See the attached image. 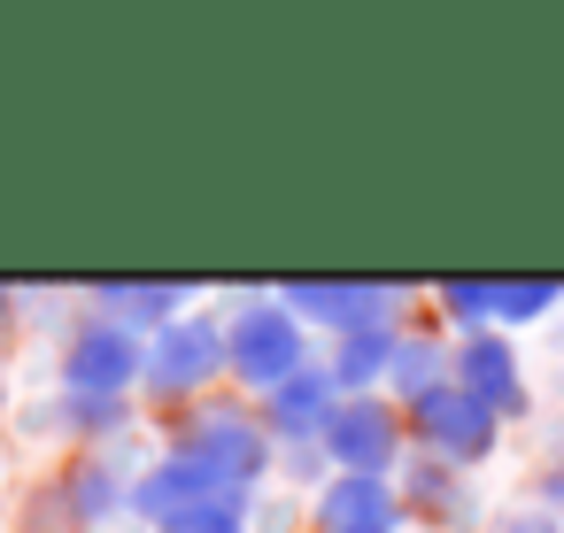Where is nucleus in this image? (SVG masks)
<instances>
[{
  "mask_svg": "<svg viewBox=\"0 0 564 533\" xmlns=\"http://www.w3.org/2000/svg\"><path fill=\"white\" fill-rule=\"evenodd\" d=\"M225 371L240 387H256V394L286 387L302 371V317L286 302H240L225 317Z\"/></svg>",
  "mask_w": 564,
  "mask_h": 533,
  "instance_id": "nucleus-1",
  "label": "nucleus"
},
{
  "mask_svg": "<svg viewBox=\"0 0 564 533\" xmlns=\"http://www.w3.org/2000/svg\"><path fill=\"white\" fill-rule=\"evenodd\" d=\"M178 456H194L209 479H225V487H256L263 479V464H271V440H263V417H248V410H232V402H202L186 425H178Z\"/></svg>",
  "mask_w": 564,
  "mask_h": 533,
  "instance_id": "nucleus-2",
  "label": "nucleus"
},
{
  "mask_svg": "<svg viewBox=\"0 0 564 533\" xmlns=\"http://www.w3.org/2000/svg\"><path fill=\"white\" fill-rule=\"evenodd\" d=\"M495 410H479L456 379H441L433 394H417L410 402V433H417V448L433 456V464H448V471H464V464H479L487 448H495Z\"/></svg>",
  "mask_w": 564,
  "mask_h": 533,
  "instance_id": "nucleus-3",
  "label": "nucleus"
},
{
  "mask_svg": "<svg viewBox=\"0 0 564 533\" xmlns=\"http://www.w3.org/2000/svg\"><path fill=\"white\" fill-rule=\"evenodd\" d=\"M148 371V348L140 333L109 325V317H86L70 340H63V387L70 394H101V402H124V387Z\"/></svg>",
  "mask_w": 564,
  "mask_h": 533,
  "instance_id": "nucleus-4",
  "label": "nucleus"
},
{
  "mask_svg": "<svg viewBox=\"0 0 564 533\" xmlns=\"http://www.w3.org/2000/svg\"><path fill=\"white\" fill-rule=\"evenodd\" d=\"M217 371H225V325H217V317H178V325L155 333L140 379H148L163 402H178V394H202Z\"/></svg>",
  "mask_w": 564,
  "mask_h": 533,
  "instance_id": "nucleus-5",
  "label": "nucleus"
},
{
  "mask_svg": "<svg viewBox=\"0 0 564 533\" xmlns=\"http://www.w3.org/2000/svg\"><path fill=\"white\" fill-rule=\"evenodd\" d=\"M325 456L356 479H387L394 456H402V417L379 402V394H340L333 425H325Z\"/></svg>",
  "mask_w": 564,
  "mask_h": 533,
  "instance_id": "nucleus-6",
  "label": "nucleus"
},
{
  "mask_svg": "<svg viewBox=\"0 0 564 533\" xmlns=\"http://www.w3.org/2000/svg\"><path fill=\"white\" fill-rule=\"evenodd\" d=\"M294 317H317L333 333H371V325H394L402 309V286H348V279H302L279 294Z\"/></svg>",
  "mask_w": 564,
  "mask_h": 533,
  "instance_id": "nucleus-7",
  "label": "nucleus"
},
{
  "mask_svg": "<svg viewBox=\"0 0 564 533\" xmlns=\"http://www.w3.org/2000/svg\"><path fill=\"white\" fill-rule=\"evenodd\" d=\"M448 379H456L479 410H495V417H525V371H518V356H510L502 333H471V340H456Z\"/></svg>",
  "mask_w": 564,
  "mask_h": 533,
  "instance_id": "nucleus-8",
  "label": "nucleus"
},
{
  "mask_svg": "<svg viewBox=\"0 0 564 533\" xmlns=\"http://www.w3.org/2000/svg\"><path fill=\"white\" fill-rule=\"evenodd\" d=\"M402 494L387 479H356V471H333L317 487V533H394L402 525Z\"/></svg>",
  "mask_w": 564,
  "mask_h": 533,
  "instance_id": "nucleus-9",
  "label": "nucleus"
},
{
  "mask_svg": "<svg viewBox=\"0 0 564 533\" xmlns=\"http://www.w3.org/2000/svg\"><path fill=\"white\" fill-rule=\"evenodd\" d=\"M333 410H340V387H333V371H310V363H302L286 387L263 394V425H271L279 440H325Z\"/></svg>",
  "mask_w": 564,
  "mask_h": 533,
  "instance_id": "nucleus-10",
  "label": "nucleus"
},
{
  "mask_svg": "<svg viewBox=\"0 0 564 533\" xmlns=\"http://www.w3.org/2000/svg\"><path fill=\"white\" fill-rule=\"evenodd\" d=\"M63 502H70V518H78V525H109L117 510H132L124 464H117L109 448H86V456L70 464V479H63Z\"/></svg>",
  "mask_w": 564,
  "mask_h": 533,
  "instance_id": "nucleus-11",
  "label": "nucleus"
},
{
  "mask_svg": "<svg viewBox=\"0 0 564 533\" xmlns=\"http://www.w3.org/2000/svg\"><path fill=\"white\" fill-rule=\"evenodd\" d=\"M24 425L32 433H78V440H109V433H124V402H101V394H55V402H32L24 410Z\"/></svg>",
  "mask_w": 564,
  "mask_h": 533,
  "instance_id": "nucleus-12",
  "label": "nucleus"
},
{
  "mask_svg": "<svg viewBox=\"0 0 564 533\" xmlns=\"http://www.w3.org/2000/svg\"><path fill=\"white\" fill-rule=\"evenodd\" d=\"M94 309L124 333H163L186 309V286H94Z\"/></svg>",
  "mask_w": 564,
  "mask_h": 533,
  "instance_id": "nucleus-13",
  "label": "nucleus"
},
{
  "mask_svg": "<svg viewBox=\"0 0 564 533\" xmlns=\"http://www.w3.org/2000/svg\"><path fill=\"white\" fill-rule=\"evenodd\" d=\"M394 325H371V333H340V348H333V387H348V394H371L379 379H387V363H394Z\"/></svg>",
  "mask_w": 564,
  "mask_h": 533,
  "instance_id": "nucleus-14",
  "label": "nucleus"
},
{
  "mask_svg": "<svg viewBox=\"0 0 564 533\" xmlns=\"http://www.w3.org/2000/svg\"><path fill=\"white\" fill-rule=\"evenodd\" d=\"M410 502H417L433 525H471V487H464L448 464H433V456L410 464Z\"/></svg>",
  "mask_w": 564,
  "mask_h": 533,
  "instance_id": "nucleus-15",
  "label": "nucleus"
},
{
  "mask_svg": "<svg viewBox=\"0 0 564 533\" xmlns=\"http://www.w3.org/2000/svg\"><path fill=\"white\" fill-rule=\"evenodd\" d=\"M448 379V348L441 340H394V363H387V387L402 394V402H417V394H433Z\"/></svg>",
  "mask_w": 564,
  "mask_h": 533,
  "instance_id": "nucleus-16",
  "label": "nucleus"
},
{
  "mask_svg": "<svg viewBox=\"0 0 564 533\" xmlns=\"http://www.w3.org/2000/svg\"><path fill=\"white\" fill-rule=\"evenodd\" d=\"M556 302H564L556 279H510V286H495V325H541Z\"/></svg>",
  "mask_w": 564,
  "mask_h": 533,
  "instance_id": "nucleus-17",
  "label": "nucleus"
},
{
  "mask_svg": "<svg viewBox=\"0 0 564 533\" xmlns=\"http://www.w3.org/2000/svg\"><path fill=\"white\" fill-rule=\"evenodd\" d=\"M155 533H248V494H209V502L163 518Z\"/></svg>",
  "mask_w": 564,
  "mask_h": 533,
  "instance_id": "nucleus-18",
  "label": "nucleus"
},
{
  "mask_svg": "<svg viewBox=\"0 0 564 533\" xmlns=\"http://www.w3.org/2000/svg\"><path fill=\"white\" fill-rule=\"evenodd\" d=\"M441 309H448V325L471 340V333H495V286H479V279H448L441 286Z\"/></svg>",
  "mask_w": 564,
  "mask_h": 533,
  "instance_id": "nucleus-19",
  "label": "nucleus"
},
{
  "mask_svg": "<svg viewBox=\"0 0 564 533\" xmlns=\"http://www.w3.org/2000/svg\"><path fill=\"white\" fill-rule=\"evenodd\" d=\"M495 533H556V518H549V510H510Z\"/></svg>",
  "mask_w": 564,
  "mask_h": 533,
  "instance_id": "nucleus-20",
  "label": "nucleus"
},
{
  "mask_svg": "<svg viewBox=\"0 0 564 533\" xmlns=\"http://www.w3.org/2000/svg\"><path fill=\"white\" fill-rule=\"evenodd\" d=\"M533 494H541V502H549V518H564V464H549V471H541V487H533Z\"/></svg>",
  "mask_w": 564,
  "mask_h": 533,
  "instance_id": "nucleus-21",
  "label": "nucleus"
},
{
  "mask_svg": "<svg viewBox=\"0 0 564 533\" xmlns=\"http://www.w3.org/2000/svg\"><path fill=\"white\" fill-rule=\"evenodd\" d=\"M0 333H9V294H0Z\"/></svg>",
  "mask_w": 564,
  "mask_h": 533,
  "instance_id": "nucleus-22",
  "label": "nucleus"
}]
</instances>
